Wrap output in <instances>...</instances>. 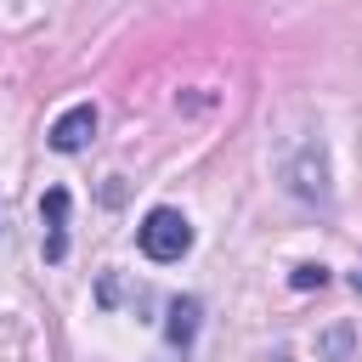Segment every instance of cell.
I'll return each mask as SVG.
<instances>
[{"label":"cell","instance_id":"obj_1","mask_svg":"<svg viewBox=\"0 0 362 362\" xmlns=\"http://www.w3.org/2000/svg\"><path fill=\"white\" fill-rule=\"evenodd\" d=\"M136 243H141V255H147V260H181V255L192 249V226H187V215H181V209L158 204V209H147V215H141Z\"/></svg>","mask_w":362,"mask_h":362},{"label":"cell","instance_id":"obj_2","mask_svg":"<svg viewBox=\"0 0 362 362\" xmlns=\"http://www.w3.org/2000/svg\"><path fill=\"white\" fill-rule=\"evenodd\" d=\"M90 136H96V107H90V102L68 107V113L51 124V147H57V153H79Z\"/></svg>","mask_w":362,"mask_h":362},{"label":"cell","instance_id":"obj_3","mask_svg":"<svg viewBox=\"0 0 362 362\" xmlns=\"http://www.w3.org/2000/svg\"><path fill=\"white\" fill-rule=\"evenodd\" d=\"M40 221H45V260H62L68 255V192L62 187L40 198Z\"/></svg>","mask_w":362,"mask_h":362},{"label":"cell","instance_id":"obj_4","mask_svg":"<svg viewBox=\"0 0 362 362\" xmlns=\"http://www.w3.org/2000/svg\"><path fill=\"white\" fill-rule=\"evenodd\" d=\"M288 192H300V198H328V164H322V147H305V153L288 164Z\"/></svg>","mask_w":362,"mask_h":362},{"label":"cell","instance_id":"obj_5","mask_svg":"<svg viewBox=\"0 0 362 362\" xmlns=\"http://www.w3.org/2000/svg\"><path fill=\"white\" fill-rule=\"evenodd\" d=\"M164 334H170V345H192V334H198V300L192 294H181V300H170V322H164Z\"/></svg>","mask_w":362,"mask_h":362},{"label":"cell","instance_id":"obj_6","mask_svg":"<svg viewBox=\"0 0 362 362\" xmlns=\"http://www.w3.org/2000/svg\"><path fill=\"white\" fill-rule=\"evenodd\" d=\"M322 356H328V362H345V356H351V328L322 334Z\"/></svg>","mask_w":362,"mask_h":362},{"label":"cell","instance_id":"obj_7","mask_svg":"<svg viewBox=\"0 0 362 362\" xmlns=\"http://www.w3.org/2000/svg\"><path fill=\"white\" fill-rule=\"evenodd\" d=\"M322 283H328L322 266H294V288H322Z\"/></svg>","mask_w":362,"mask_h":362},{"label":"cell","instance_id":"obj_8","mask_svg":"<svg viewBox=\"0 0 362 362\" xmlns=\"http://www.w3.org/2000/svg\"><path fill=\"white\" fill-rule=\"evenodd\" d=\"M351 283H356V288H362V266H356V277H351Z\"/></svg>","mask_w":362,"mask_h":362},{"label":"cell","instance_id":"obj_9","mask_svg":"<svg viewBox=\"0 0 362 362\" xmlns=\"http://www.w3.org/2000/svg\"><path fill=\"white\" fill-rule=\"evenodd\" d=\"M0 232H6V209H0Z\"/></svg>","mask_w":362,"mask_h":362},{"label":"cell","instance_id":"obj_10","mask_svg":"<svg viewBox=\"0 0 362 362\" xmlns=\"http://www.w3.org/2000/svg\"><path fill=\"white\" fill-rule=\"evenodd\" d=\"M272 362H288V356H272Z\"/></svg>","mask_w":362,"mask_h":362}]
</instances>
